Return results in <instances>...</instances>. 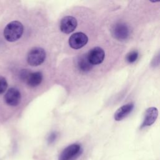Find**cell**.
<instances>
[{
  "instance_id": "9a60e30c",
  "label": "cell",
  "mask_w": 160,
  "mask_h": 160,
  "mask_svg": "<svg viewBox=\"0 0 160 160\" xmlns=\"http://www.w3.org/2000/svg\"><path fill=\"white\" fill-rule=\"evenodd\" d=\"M8 88V82L6 78L0 76V95L4 93Z\"/></svg>"
},
{
  "instance_id": "8992f818",
  "label": "cell",
  "mask_w": 160,
  "mask_h": 160,
  "mask_svg": "<svg viewBox=\"0 0 160 160\" xmlns=\"http://www.w3.org/2000/svg\"><path fill=\"white\" fill-rule=\"evenodd\" d=\"M4 99L8 105L11 106H16L21 101V92L15 88H9L5 94Z\"/></svg>"
},
{
  "instance_id": "4fadbf2b",
  "label": "cell",
  "mask_w": 160,
  "mask_h": 160,
  "mask_svg": "<svg viewBox=\"0 0 160 160\" xmlns=\"http://www.w3.org/2000/svg\"><path fill=\"white\" fill-rule=\"evenodd\" d=\"M138 52L137 51H132L129 52L126 56V61L129 63H133L135 62L138 58Z\"/></svg>"
},
{
  "instance_id": "ba28073f",
  "label": "cell",
  "mask_w": 160,
  "mask_h": 160,
  "mask_svg": "<svg viewBox=\"0 0 160 160\" xmlns=\"http://www.w3.org/2000/svg\"><path fill=\"white\" fill-rule=\"evenodd\" d=\"M78 25L77 20L75 18L68 16L64 17L60 22V29L65 34H69L74 31Z\"/></svg>"
},
{
  "instance_id": "30bf717a",
  "label": "cell",
  "mask_w": 160,
  "mask_h": 160,
  "mask_svg": "<svg viewBox=\"0 0 160 160\" xmlns=\"http://www.w3.org/2000/svg\"><path fill=\"white\" fill-rule=\"evenodd\" d=\"M134 104L128 103L119 108L114 113V118L116 121H121L126 118L133 109Z\"/></svg>"
},
{
  "instance_id": "7a4b0ae2",
  "label": "cell",
  "mask_w": 160,
  "mask_h": 160,
  "mask_svg": "<svg viewBox=\"0 0 160 160\" xmlns=\"http://www.w3.org/2000/svg\"><path fill=\"white\" fill-rule=\"evenodd\" d=\"M46 57V54L44 49L35 47L29 51L27 56V61L32 66H38L44 61Z\"/></svg>"
},
{
  "instance_id": "8fae6325",
  "label": "cell",
  "mask_w": 160,
  "mask_h": 160,
  "mask_svg": "<svg viewBox=\"0 0 160 160\" xmlns=\"http://www.w3.org/2000/svg\"><path fill=\"white\" fill-rule=\"evenodd\" d=\"M77 66L80 71L86 72L91 71L93 65L89 61L87 54H82L77 60Z\"/></svg>"
},
{
  "instance_id": "3957f363",
  "label": "cell",
  "mask_w": 160,
  "mask_h": 160,
  "mask_svg": "<svg viewBox=\"0 0 160 160\" xmlns=\"http://www.w3.org/2000/svg\"><path fill=\"white\" fill-rule=\"evenodd\" d=\"M83 149L79 144H72L67 146L60 154L58 160H75L82 153Z\"/></svg>"
},
{
  "instance_id": "2e32d148",
  "label": "cell",
  "mask_w": 160,
  "mask_h": 160,
  "mask_svg": "<svg viewBox=\"0 0 160 160\" xmlns=\"http://www.w3.org/2000/svg\"><path fill=\"white\" fill-rule=\"evenodd\" d=\"M57 137H58V134L56 132H52V133H51L48 138V143L49 144L53 143L57 139Z\"/></svg>"
},
{
  "instance_id": "6da1fadb",
  "label": "cell",
  "mask_w": 160,
  "mask_h": 160,
  "mask_svg": "<svg viewBox=\"0 0 160 160\" xmlns=\"http://www.w3.org/2000/svg\"><path fill=\"white\" fill-rule=\"evenodd\" d=\"M23 25L18 21H13L8 23L3 32L4 37L9 42H14L18 40L22 35Z\"/></svg>"
},
{
  "instance_id": "5bb4252c",
  "label": "cell",
  "mask_w": 160,
  "mask_h": 160,
  "mask_svg": "<svg viewBox=\"0 0 160 160\" xmlns=\"http://www.w3.org/2000/svg\"><path fill=\"white\" fill-rule=\"evenodd\" d=\"M31 73V72L29 69H21L19 72V76L20 79L22 81L26 82V81H27L28 78H29Z\"/></svg>"
},
{
  "instance_id": "7c38bea8",
  "label": "cell",
  "mask_w": 160,
  "mask_h": 160,
  "mask_svg": "<svg viewBox=\"0 0 160 160\" xmlns=\"http://www.w3.org/2000/svg\"><path fill=\"white\" fill-rule=\"evenodd\" d=\"M42 81V74L41 72L37 71L30 74L26 81L28 85L31 88H34L39 86Z\"/></svg>"
},
{
  "instance_id": "5b68a950",
  "label": "cell",
  "mask_w": 160,
  "mask_h": 160,
  "mask_svg": "<svg viewBox=\"0 0 160 160\" xmlns=\"http://www.w3.org/2000/svg\"><path fill=\"white\" fill-rule=\"evenodd\" d=\"M88 41V38L83 32H78L72 34L69 39V44L71 48L78 49L84 47Z\"/></svg>"
},
{
  "instance_id": "9c48e42d",
  "label": "cell",
  "mask_w": 160,
  "mask_h": 160,
  "mask_svg": "<svg viewBox=\"0 0 160 160\" xmlns=\"http://www.w3.org/2000/svg\"><path fill=\"white\" fill-rule=\"evenodd\" d=\"M158 115V110L156 108L151 107L148 108L145 112L144 118L143 119V122L141 124V128L152 125L157 119Z\"/></svg>"
},
{
  "instance_id": "277c9868",
  "label": "cell",
  "mask_w": 160,
  "mask_h": 160,
  "mask_svg": "<svg viewBox=\"0 0 160 160\" xmlns=\"http://www.w3.org/2000/svg\"><path fill=\"white\" fill-rule=\"evenodd\" d=\"M111 32L113 37L119 41L127 39L130 35L128 26L123 22H118L114 25Z\"/></svg>"
},
{
  "instance_id": "52a82bcc",
  "label": "cell",
  "mask_w": 160,
  "mask_h": 160,
  "mask_svg": "<svg viewBox=\"0 0 160 160\" xmlns=\"http://www.w3.org/2000/svg\"><path fill=\"white\" fill-rule=\"evenodd\" d=\"M104 56V50L99 47L93 48L87 54L88 59L92 65L101 64L103 61Z\"/></svg>"
}]
</instances>
